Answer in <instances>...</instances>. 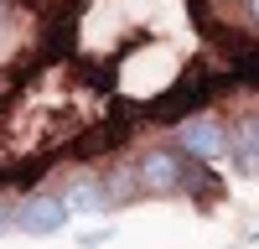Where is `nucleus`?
Instances as JSON below:
<instances>
[{
  "mask_svg": "<svg viewBox=\"0 0 259 249\" xmlns=\"http://www.w3.org/2000/svg\"><path fill=\"white\" fill-rule=\"evenodd\" d=\"M244 11H249V26H259V0H244Z\"/></svg>",
  "mask_w": 259,
  "mask_h": 249,
  "instance_id": "9d476101",
  "label": "nucleus"
},
{
  "mask_svg": "<svg viewBox=\"0 0 259 249\" xmlns=\"http://www.w3.org/2000/svg\"><path fill=\"white\" fill-rule=\"evenodd\" d=\"M218 192H223V182L212 177V166H202V161H187L182 166V197H192V202H218Z\"/></svg>",
  "mask_w": 259,
  "mask_h": 249,
  "instance_id": "0eeeda50",
  "label": "nucleus"
},
{
  "mask_svg": "<svg viewBox=\"0 0 259 249\" xmlns=\"http://www.w3.org/2000/svg\"><path fill=\"white\" fill-rule=\"evenodd\" d=\"M249 239H259V228H254V234H249Z\"/></svg>",
  "mask_w": 259,
  "mask_h": 249,
  "instance_id": "9b49d317",
  "label": "nucleus"
},
{
  "mask_svg": "<svg viewBox=\"0 0 259 249\" xmlns=\"http://www.w3.org/2000/svg\"><path fill=\"white\" fill-rule=\"evenodd\" d=\"M11 228H16L11 223V202H0V234H11Z\"/></svg>",
  "mask_w": 259,
  "mask_h": 249,
  "instance_id": "1a4fd4ad",
  "label": "nucleus"
},
{
  "mask_svg": "<svg viewBox=\"0 0 259 249\" xmlns=\"http://www.w3.org/2000/svg\"><path fill=\"white\" fill-rule=\"evenodd\" d=\"M68 202H62L57 192H26L21 202H11V223L21 228V234H31V239H47L57 234V228H68Z\"/></svg>",
  "mask_w": 259,
  "mask_h": 249,
  "instance_id": "7ed1b4c3",
  "label": "nucleus"
},
{
  "mask_svg": "<svg viewBox=\"0 0 259 249\" xmlns=\"http://www.w3.org/2000/svg\"><path fill=\"white\" fill-rule=\"evenodd\" d=\"M228 156H233V166H239L244 177H254V172H259V114H244L239 124H233Z\"/></svg>",
  "mask_w": 259,
  "mask_h": 249,
  "instance_id": "423d86ee",
  "label": "nucleus"
},
{
  "mask_svg": "<svg viewBox=\"0 0 259 249\" xmlns=\"http://www.w3.org/2000/svg\"><path fill=\"white\" fill-rule=\"evenodd\" d=\"M182 166L187 156L177 145H150V151L135 156V177L145 197H182Z\"/></svg>",
  "mask_w": 259,
  "mask_h": 249,
  "instance_id": "f257e3e1",
  "label": "nucleus"
},
{
  "mask_svg": "<svg viewBox=\"0 0 259 249\" xmlns=\"http://www.w3.org/2000/svg\"><path fill=\"white\" fill-rule=\"evenodd\" d=\"M228 140H233V130L223 119H212V114H192V119H182L177 124V151L187 156V161H202V166H212L218 156H228Z\"/></svg>",
  "mask_w": 259,
  "mask_h": 249,
  "instance_id": "f03ea898",
  "label": "nucleus"
},
{
  "mask_svg": "<svg viewBox=\"0 0 259 249\" xmlns=\"http://www.w3.org/2000/svg\"><path fill=\"white\" fill-rule=\"evenodd\" d=\"M57 197L68 202V213H73V218H78V213H109V197H104V182H99V177H89V172L68 177Z\"/></svg>",
  "mask_w": 259,
  "mask_h": 249,
  "instance_id": "39448f33",
  "label": "nucleus"
},
{
  "mask_svg": "<svg viewBox=\"0 0 259 249\" xmlns=\"http://www.w3.org/2000/svg\"><path fill=\"white\" fill-rule=\"evenodd\" d=\"M207 89H212V83L192 73V78H187V83H177V89H171L166 99H156V104H150V114H156V119H177V124H182V119H192V114H197L202 104L212 99Z\"/></svg>",
  "mask_w": 259,
  "mask_h": 249,
  "instance_id": "20e7f679",
  "label": "nucleus"
},
{
  "mask_svg": "<svg viewBox=\"0 0 259 249\" xmlns=\"http://www.w3.org/2000/svg\"><path fill=\"white\" fill-rule=\"evenodd\" d=\"M99 182H104V197H109V208H124V202L145 197V192H140V177H135V166H109V172H104Z\"/></svg>",
  "mask_w": 259,
  "mask_h": 249,
  "instance_id": "6e6552de",
  "label": "nucleus"
}]
</instances>
